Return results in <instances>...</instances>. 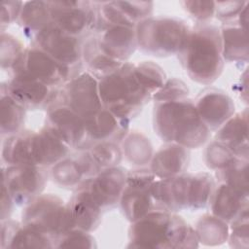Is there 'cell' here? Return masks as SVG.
<instances>
[{"mask_svg":"<svg viewBox=\"0 0 249 249\" xmlns=\"http://www.w3.org/2000/svg\"><path fill=\"white\" fill-rule=\"evenodd\" d=\"M199 246L195 231L176 213L153 210L130 223L128 248L191 249Z\"/></svg>","mask_w":249,"mask_h":249,"instance_id":"cell-1","label":"cell"},{"mask_svg":"<svg viewBox=\"0 0 249 249\" xmlns=\"http://www.w3.org/2000/svg\"><path fill=\"white\" fill-rule=\"evenodd\" d=\"M153 126L164 143H176L189 150L203 146L211 136L190 98L155 102Z\"/></svg>","mask_w":249,"mask_h":249,"instance_id":"cell-2","label":"cell"},{"mask_svg":"<svg viewBox=\"0 0 249 249\" xmlns=\"http://www.w3.org/2000/svg\"><path fill=\"white\" fill-rule=\"evenodd\" d=\"M178 57L191 80L200 85L213 84L225 65L220 28L209 22L196 23L190 28Z\"/></svg>","mask_w":249,"mask_h":249,"instance_id":"cell-3","label":"cell"},{"mask_svg":"<svg viewBox=\"0 0 249 249\" xmlns=\"http://www.w3.org/2000/svg\"><path fill=\"white\" fill-rule=\"evenodd\" d=\"M133 65L126 61L116 71L98 80L102 106L118 118L129 122L152 100L136 78Z\"/></svg>","mask_w":249,"mask_h":249,"instance_id":"cell-4","label":"cell"},{"mask_svg":"<svg viewBox=\"0 0 249 249\" xmlns=\"http://www.w3.org/2000/svg\"><path fill=\"white\" fill-rule=\"evenodd\" d=\"M190 27L175 17H150L135 26L137 48L144 53L158 57L178 54L183 48Z\"/></svg>","mask_w":249,"mask_h":249,"instance_id":"cell-5","label":"cell"},{"mask_svg":"<svg viewBox=\"0 0 249 249\" xmlns=\"http://www.w3.org/2000/svg\"><path fill=\"white\" fill-rule=\"evenodd\" d=\"M20 222L56 240L74 229L67 204L58 196L41 194L25 206Z\"/></svg>","mask_w":249,"mask_h":249,"instance_id":"cell-6","label":"cell"},{"mask_svg":"<svg viewBox=\"0 0 249 249\" xmlns=\"http://www.w3.org/2000/svg\"><path fill=\"white\" fill-rule=\"evenodd\" d=\"M52 22L64 32L85 39L96 32L97 2L49 1Z\"/></svg>","mask_w":249,"mask_h":249,"instance_id":"cell-7","label":"cell"},{"mask_svg":"<svg viewBox=\"0 0 249 249\" xmlns=\"http://www.w3.org/2000/svg\"><path fill=\"white\" fill-rule=\"evenodd\" d=\"M156 179L148 167H135L126 171L125 185L119 203L128 222H135L155 210L150 187Z\"/></svg>","mask_w":249,"mask_h":249,"instance_id":"cell-8","label":"cell"},{"mask_svg":"<svg viewBox=\"0 0 249 249\" xmlns=\"http://www.w3.org/2000/svg\"><path fill=\"white\" fill-rule=\"evenodd\" d=\"M82 42L83 39L74 37L53 22L49 23L31 39L34 46L61 64L71 68L76 73L81 70L82 63Z\"/></svg>","mask_w":249,"mask_h":249,"instance_id":"cell-9","label":"cell"},{"mask_svg":"<svg viewBox=\"0 0 249 249\" xmlns=\"http://www.w3.org/2000/svg\"><path fill=\"white\" fill-rule=\"evenodd\" d=\"M50 173L46 167L21 164L2 167V184L8 189L16 205L25 206L43 194Z\"/></svg>","mask_w":249,"mask_h":249,"instance_id":"cell-10","label":"cell"},{"mask_svg":"<svg viewBox=\"0 0 249 249\" xmlns=\"http://www.w3.org/2000/svg\"><path fill=\"white\" fill-rule=\"evenodd\" d=\"M55 103L67 106L84 120L90 117L103 107L98 80L88 71H81L59 89Z\"/></svg>","mask_w":249,"mask_h":249,"instance_id":"cell-11","label":"cell"},{"mask_svg":"<svg viewBox=\"0 0 249 249\" xmlns=\"http://www.w3.org/2000/svg\"><path fill=\"white\" fill-rule=\"evenodd\" d=\"M11 71L23 72L54 89H61L78 74L34 46L25 48L21 57Z\"/></svg>","mask_w":249,"mask_h":249,"instance_id":"cell-12","label":"cell"},{"mask_svg":"<svg viewBox=\"0 0 249 249\" xmlns=\"http://www.w3.org/2000/svg\"><path fill=\"white\" fill-rule=\"evenodd\" d=\"M59 89L19 71H11L10 79L1 85V90L11 95L26 110L31 111L51 108L57 99Z\"/></svg>","mask_w":249,"mask_h":249,"instance_id":"cell-13","label":"cell"},{"mask_svg":"<svg viewBox=\"0 0 249 249\" xmlns=\"http://www.w3.org/2000/svg\"><path fill=\"white\" fill-rule=\"evenodd\" d=\"M46 125L70 149L86 150L92 145L85 120L67 106L55 103L49 108Z\"/></svg>","mask_w":249,"mask_h":249,"instance_id":"cell-14","label":"cell"},{"mask_svg":"<svg viewBox=\"0 0 249 249\" xmlns=\"http://www.w3.org/2000/svg\"><path fill=\"white\" fill-rule=\"evenodd\" d=\"M126 171L121 166L102 169L96 175L81 184L89 191L94 201L103 209L115 207L125 185Z\"/></svg>","mask_w":249,"mask_h":249,"instance_id":"cell-15","label":"cell"},{"mask_svg":"<svg viewBox=\"0 0 249 249\" xmlns=\"http://www.w3.org/2000/svg\"><path fill=\"white\" fill-rule=\"evenodd\" d=\"M28 149L30 164L46 168L67 157L71 150L46 124L39 131L30 130Z\"/></svg>","mask_w":249,"mask_h":249,"instance_id":"cell-16","label":"cell"},{"mask_svg":"<svg viewBox=\"0 0 249 249\" xmlns=\"http://www.w3.org/2000/svg\"><path fill=\"white\" fill-rule=\"evenodd\" d=\"M194 103L200 119L211 131L217 130L235 113L232 98L222 89H206Z\"/></svg>","mask_w":249,"mask_h":249,"instance_id":"cell-17","label":"cell"},{"mask_svg":"<svg viewBox=\"0 0 249 249\" xmlns=\"http://www.w3.org/2000/svg\"><path fill=\"white\" fill-rule=\"evenodd\" d=\"M0 247L6 248H55V240L21 222L12 219L1 221Z\"/></svg>","mask_w":249,"mask_h":249,"instance_id":"cell-18","label":"cell"},{"mask_svg":"<svg viewBox=\"0 0 249 249\" xmlns=\"http://www.w3.org/2000/svg\"><path fill=\"white\" fill-rule=\"evenodd\" d=\"M74 228L92 232L101 223L103 209L94 201L89 191L80 184L66 202Z\"/></svg>","mask_w":249,"mask_h":249,"instance_id":"cell-19","label":"cell"},{"mask_svg":"<svg viewBox=\"0 0 249 249\" xmlns=\"http://www.w3.org/2000/svg\"><path fill=\"white\" fill-rule=\"evenodd\" d=\"M189 163V149L176 143H164L154 152L149 168L157 179H164L185 173Z\"/></svg>","mask_w":249,"mask_h":249,"instance_id":"cell-20","label":"cell"},{"mask_svg":"<svg viewBox=\"0 0 249 249\" xmlns=\"http://www.w3.org/2000/svg\"><path fill=\"white\" fill-rule=\"evenodd\" d=\"M215 140L225 144L234 156L248 160V109L234 113L215 133Z\"/></svg>","mask_w":249,"mask_h":249,"instance_id":"cell-21","label":"cell"},{"mask_svg":"<svg viewBox=\"0 0 249 249\" xmlns=\"http://www.w3.org/2000/svg\"><path fill=\"white\" fill-rule=\"evenodd\" d=\"M85 123L92 144L100 141L120 143L129 131V121L118 118L104 107L85 119Z\"/></svg>","mask_w":249,"mask_h":249,"instance_id":"cell-22","label":"cell"},{"mask_svg":"<svg viewBox=\"0 0 249 249\" xmlns=\"http://www.w3.org/2000/svg\"><path fill=\"white\" fill-rule=\"evenodd\" d=\"M102 50L112 58L124 63L137 49L135 28L128 26H108L96 33Z\"/></svg>","mask_w":249,"mask_h":249,"instance_id":"cell-23","label":"cell"},{"mask_svg":"<svg viewBox=\"0 0 249 249\" xmlns=\"http://www.w3.org/2000/svg\"><path fill=\"white\" fill-rule=\"evenodd\" d=\"M209 205L213 215L230 224L248 209V196L224 183H219L214 189Z\"/></svg>","mask_w":249,"mask_h":249,"instance_id":"cell-24","label":"cell"},{"mask_svg":"<svg viewBox=\"0 0 249 249\" xmlns=\"http://www.w3.org/2000/svg\"><path fill=\"white\" fill-rule=\"evenodd\" d=\"M82 63L86 71L97 80L111 74L122 66V62L109 56L101 48L96 33L90 34L82 42Z\"/></svg>","mask_w":249,"mask_h":249,"instance_id":"cell-25","label":"cell"},{"mask_svg":"<svg viewBox=\"0 0 249 249\" xmlns=\"http://www.w3.org/2000/svg\"><path fill=\"white\" fill-rule=\"evenodd\" d=\"M220 36L225 62H248L249 49L246 29L240 27L235 20L226 22L220 28Z\"/></svg>","mask_w":249,"mask_h":249,"instance_id":"cell-26","label":"cell"},{"mask_svg":"<svg viewBox=\"0 0 249 249\" xmlns=\"http://www.w3.org/2000/svg\"><path fill=\"white\" fill-rule=\"evenodd\" d=\"M18 24L31 39L44 27L52 22L49 1H25L23 2Z\"/></svg>","mask_w":249,"mask_h":249,"instance_id":"cell-27","label":"cell"},{"mask_svg":"<svg viewBox=\"0 0 249 249\" xmlns=\"http://www.w3.org/2000/svg\"><path fill=\"white\" fill-rule=\"evenodd\" d=\"M215 187V179L210 173H189L186 188L187 209L198 210L206 207L210 202Z\"/></svg>","mask_w":249,"mask_h":249,"instance_id":"cell-28","label":"cell"},{"mask_svg":"<svg viewBox=\"0 0 249 249\" xmlns=\"http://www.w3.org/2000/svg\"><path fill=\"white\" fill-rule=\"evenodd\" d=\"M123 156L135 167H143L150 164L154 155L153 145L150 139L140 131H128L121 141Z\"/></svg>","mask_w":249,"mask_h":249,"instance_id":"cell-29","label":"cell"},{"mask_svg":"<svg viewBox=\"0 0 249 249\" xmlns=\"http://www.w3.org/2000/svg\"><path fill=\"white\" fill-rule=\"evenodd\" d=\"M198 243L204 246H218L228 241L229 223L210 214L199 217L195 226Z\"/></svg>","mask_w":249,"mask_h":249,"instance_id":"cell-30","label":"cell"},{"mask_svg":"<svg viewBox=\"0 0 249 249\" xmlns=\"http://www.w3.org/2000/svg\"><path fill=\"white\" fill-rule=\"evenodd\" d=\"M0 130L5 138L22 130L27 110L4 90H0Z\"/></svg>","mask_w":249,"mask_h":249,"instance_id":"cell-31","label":"cell"},{"mask_svg":"<svg viewBox=\"0 0 249 249\" xmlns=\"http://www.w3.org/2000/svg\"><path fill=\"white\" fill-rule=\"evenodd\" d=\"M50 176L56 185L65 189H76L86 180L80 166L71 155L51 166Z\"/></svg>","mask_w":249,"mask_h":249,"instance_id":"cell-32","label":"cell"},{"mask_svg":"<svg viewBox=\"0 0 249 249\" xmlns=\"http://www.w3.org/2000/svg\"><path fill=\"white\" fill-rule=\"evenodd\" d=\"M216 179L248 196V160L237 159L229 166L217 170Z\"/></svg>","mask_w":249,"mask_h":249,"instance_id":"cell-33","label":"cell"},{"mask_svg":"<svg viewBox=\"0 0 249 249\" xmlns=\"http://www.w3.org/2000/svg\"><path fill=\"white\" fill-rule=\"evenodd\" d=\"M133 70L136 78L151 96L162 87L167 79L163 69L154 61L134 63Z\"/></svg>","mask_w":249,"mask_h":249,"instance_id":"cell-34","label":"cell"},{"mask_svg":"<svg viewBox=\"0 0 249 249\" xmlns=\"http://www.w3.org/2000/svg\"><path fill=\"white\" fill-rule=\"evenodd\" d=\"M89 151L101 170L118 166L124 157L120 143L115 141L95 142Z\"/></svg>","mask_w":249,"mask_h":249,"instance_id":"cell-35","label":"cell"},{"mask_svg":"<svg viewBox=\"0 0 249 249\" xmlns=\"http://www.w3.org/2000/svg\"><path fill=\"white\" fill-rule=\"evenodd\" d=\"M25 48L14 35L8 32L0 34V64L2 70H12L21 57Z\"/></svg>","mask_w":249,"mask_h":249,"instance_id":"cell-36","label":"cell"},{"mask_svg":"<svg viewBox=\"0 0 249 249\" xmlns=\"http://www.w3.org/2000/svg\"><path fill=\"white\" fill-rule=\"evenodd\" d=\"M203 159L206 166L215 171L229 166L237 160L230 148L217 140L211 141L206 146Z\"/></svg>","mask_w":249,"mask_h":249,"instance_id":"cell-37","label":"cell"},{"mask_svg":"<svg viewBox=\"0 0 249 249\" xmlns=\"http://www.w3.org/2000/svg\"><path fill=\"white\" fill-rule=\"evenodd\" d=\"M228 242L230 247L247 249L249 247V218L248 209L229 224Z\"/></svg>","mask_w":249,"mask_h":249,"instance_id":"cell-38","label":"cell"},{"mask_svg":"<svg viewBox=\"0 0 249 249\" xmlns=\"http://www.w3.org/2000/svg\"><path fill=\"white\" fill-rule=\"evenodd\" d=\"M190 89L186 83L178 78L166 79L162 87L152 96L155 102L176 101L189 98Z\"/></svg>","mask_w":249,"mask_h":249,"instance_id":"cell-39","label":"cell"},{"mask_svg":"<svg viewBox=\"0 0 249 249\" xmlns=\"http://www.w3.org/2000/svg\"><path fill=\"white\" fill-rule=\"evenodd\" d=\"M115 4L135 26L141 20L152 17L154 10L152 1H115Z\"/></svg>","mask_w":249,"mask_h":249,"instance_id":"cell-40","label":"cell"},{"mask_svg":"<svg viewBox=\"0 0 249 249\" xmlns=\"http://www.w3.org/2000/svg\"><path fill=\"white\" fill-rule=\"evenodd\" d=\"M90 233L74 228L56 240L55 248H96V241Z\"/></svg>","mask_w":249,"mask_h":249,"instance_id":"cell-41","label":"cell"},{"mask_svg":"<svg viewBox=\"0 0 249 249\" xmlns=\"http://www.w3.org/2000/svg\"><path fill=\"white\" fill-rule=\"evenodd\" d=\"M180 4L197 23H208L215 17V1L186 0Z\"/></svg>","mask_w":249,"mask_h":249,"instance_id":"cell-42","label":"cell"},{"mask_svg":"<svg viewBox=\"0 0 249 249\" xmlns=\"http://www.w3.org/2000/svg\"><path fill=\"white\" fill-rule=\"evenodd\" d=\"M248 1H215V17L223 21H234Z\"/></svg>","mask_w":249,"mask_h":249,"instance_id":"cell-43","label":"cell"},{"mask_svg":"<svg viewBox=\"0 0 249 249\" xmlns=\"http://www.w3.org/2000/svg\"><path fill=\"white\" fill-rule=\"evenodd\" d=\"M22 5H23L22 1H13V0L1 1V13H0L1 32H4L5 28L8 27L11 23L18 21Z\"/></svg>","mask_w":249,"mask_h":249,"instance_id":"cell-44","label":"cell"},{"mask_svg":"<svg viewBox=\"0 0 249 249\" xmlns=\"http://www.w3.org/2000/svg\"><path fill=\"white\" fill-rule=\"evenodd\" d=\"M71 156L80 166L86 180L93 177L94 175H96L98 172L101 171L100 167L97 165L92 156L90 155L89 149L76 151Z\"/></svg>","mask_w":249,"mask_h":249,"instance_id":"cell-45","label":"cell"},{"mask_svg":"<svg viewBox=\"0 0 249 249\" xmlns=\"http://www.w3.org/2000/svg\"><path fill=\"white\" fill-rule=\"evenodd\" d=\"M15 201L9 193L8 189L2 184L1 190V211H0V218L1 221L11 219V215L13 213Z\"/></svg>","mask_w":249,"mask_h":249,"instance_id":"cell-46","label":"cell"},{"mask_svg":"<svg viewBox=\"0 0 249 249\" xmlns=\"http://www.w3.org/2000/svg\"><path fill=\"white\" fill-rule=\"evenodd\" d=\"M248 5L249 3L244 7V9L240 12L237 18L235 19L236 23L246 30H248Z\"/></svg>","mask_w":249,"mask_h":249,"instance_id":"cell-47","label":"cell"}]
</instances>
